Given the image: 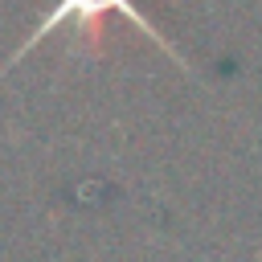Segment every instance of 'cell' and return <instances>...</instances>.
<instances>
[{
	"label": "cell",
	"instance_id": "6da1fadb",
	"mask_svg": "<svg viewBox=\"0 0 262 262\" xmlns=\"http://www.w3.org/2000/svg\"><path fill=\"white\" fill-rule=\"evenodd\" d=\"M106 12L127 16V20H131L135 29H143V33H147V37H151L160 49H168V53L176 57V49H172V41L164 37V29H156V25H151V20H147V16H143V12H139L131 0H57V4H53V8L41 16V25H33V33H29V37H25V45H20V49L8 57V66H4V70H12V66H16V61H20V57H25V53H29V49H33V45L45 37V33H53L57 25H90L94 16H106ZM4 70H0V74H4Z\"/></svg>",
	"mask_w": 262,
	"mask_h": 262
}]
</instances>
